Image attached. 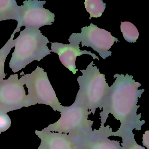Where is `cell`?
Instances as JSON below:
<instances>
[{"mask_svg": "<svg viewBox=\"0 0 149 149\" xmlns=\"http://www.w3.org/2000/svg\"><path fill=\"white\" fill-rule=\"evenodd\" d=\"M116 78L109 91L100 113L101 125H104L109 115L119 121L120 127L114 132V136L122 138L133 130H139L143 125L137 113L138 99L144 89H138L141 84L133 80V76L116 74Z\"/></svg>", "mask_w": 149, "mask_h": 149, "instance_id": "6da1fadb", "label": "cell"}, {"mask_svg": "<svg viewBox=\"0 0 149 149\" xmlns=\"http://www.w3.org/2000/svg\"><path fill=\"white\" fill-rule=\"evenodd\" d=\"M15 49L9 62L14 73L20 71L34 61H40L51 54L47 46L50 43L39 28L26 27L14 40Z\"/></svg>", "mask_w": 149, "mask_h": 149, "instance_id": "7a4b0ae2", "label": "cell"}, {"mask_svg": "<svg viewBox=\"0 0 149 149\" xmlns=\"http://www.w3.org/2000/svg\"><path fill=\"white\" fill-rule=\"evenodd\" d=\"M94 65L92 61L86 70H80L82 75L77 78L80 88L74 101L85 106L93 114L98 109L101 110L110 89L105 75L101 74Z\"/></svg>", "mask_w": 149, "mask_h": 149, "instance_id": "3957f363", "label": "cell"}, {"mask_svg": "<svg viewBox=\"0 0 149 149\" xmlns=\"http://www.w3.org/2000/svg\"><path fill=\"white\" fill-rule=\"evenodd\" d=\"M61 117L55 123L49 124L43 130L51 132L67 134L82 138L93 130L94 122L87 108L76 102L69 106H63Z\"/></svg>", "mask_w": 149, "mask_h": 149, "instance_id": "277c9868", "label": "cell"}, {"mask_svg": "<svg viewBox=\"0 0 149 149\" xmlns=\"http://www.w3.org/2000/svg\"><path fill=\"white\" fill-rule=\"evenodd\" d=\"M22 79L28 90L29 107L43 104L51 107L55 111L61 112L63 106L60 102L50 83L47 74L42 68L37 66L31 74H24Z\"/></svg>", "mask_w": 149, "mask_h": 149, "instance_id": "5b68a950", "label": "cell"}, {"mask_svg": "<svg viewBox=\"0 0 149 149\" xmlns=\"http://www.w3.org/2000/svg\"><path fill=\"white\" fill-rule=\"evenodd\" d=\"M68 40L79 44L81 42L82 47L84 46L91 47L104 60L111 55L112 52L109 49L114 42H119L109 32L99 28L92 23L88 26L81 28L80 33H72Z\"/></svg>", "mask_w": 149, "mask_h": 149, "instance_id": "8992f818", "label": "cell"}, {"mask_svg": "<svg viewBox=\"0 0 149 149\" xmlns=\"http://www.w3.org/2000/svg\"><path fill=\"white\" fill-rule=\"evenodd\" d=\"M46 1L28 0L20 6L17 27L15 30L19 32L22 26L39 28L52 25L54 22L55 14L43 7Z\"/></svg>", "mask_w": 149, "mask_h": 149, "instance_id": "52a82bcc", "label": "cell"}, {"mask_svg": "<svg viewBox=\"0 0 149 149\" xmlns=\"http://www.w3.org/2000/svg\"><path fill=\"white\" fill-rule=\"evenodd\" d=\"M25 84L18 74H12L0 84V105L13 111L29 107Z\"/></svg>", "mask_w": 149, "mask_h": 149, "instance_id": "ba28073f", "label": "cell"}, {"mask_svg": "<svg viewBox=\"0 0 149 149\" xmlns=\"http://www.w3.org/2000/svg\"><path fill=\"white\" fill-rule=\"evenodd\" d=\"M114 132L110 126L101 125L81 139L80 149H123L119 141L110 138Z\"/></svg>", "mask_w": 149, "mask_h": 149, "instance_id": "9c48e42d", "label": "cell"}, {"mask_svg": "<svg viewBox=\"0 0 149 149\" xmlns=\"http://www.w3.org/2000/svg\"><path fill=\"white\" fill-rule=\"evenodd\" d=\"M70 44H64L59 42H51V52L58 54L62 64L65 68L76 74L78 70L76 68V60L77 56L83 54L91 56L94 60L99 61L98 56L91 51L80 50L79 43L74 41L69 40Z\"/></svg>", "mask_w": 149, "mask_h": 149, "instance_id": "30bf717a", "label": "cell"}, {"mask_svg": "<svg viewBox=\"0 0 149 149\" xmlns=\"http://www.w3.org/2000/svg\"><path fill=\"white\" fill-rule=\"evenodd\" d=\"M35 132L40 139L39 146L42 149H80L81 138L51 132L43 129L42 130H36Z\"/></svg>", "mask_w": 149, "mask_h": 149, "instance_id": "8fae6325", "label": "cell"}, {"mask_svg": "<svg viewBox=\"0 0 149 149\" xmlns=\"http://www.w3.org/2000/svg\"><path fill=\"white\" fill-rule=\"evenodd\" d=\"M19 7L15 0H0V22L8 20L17 21Z\"/></svg>", "mask_w": 149, "mask_h": 149, "instance_id": "7c38bea8", "label": "cell"}, {"mask_svg": "<svg viewBox=\"0 0 149 149\" xmlns=\"http://www.w3.org/2000/svg\"><path fill=\"white\" fill-rule=\"evenodd\" d=\"M84 6L90 15L89 19L101 17L106 8V4L102 0H85Z\"/></svg>", "mask_w": 149, "mask_h": 149, "instance_id": "4fadbf2b", "label": "cell"}, {"mask_svg": "<svg viewBox=\"0 0 149 149\" xmlns=\"http://www.w3.org/2000/svg\"><path fill=\"white\" fill-rule=\"evenodd\" d=\"M17 33L14 30L12 34L10 39L6 43L4 47L0 49V79H3L6 78V74L5 72V61L12 49L15 47V40H14L15 34Z\"/></svg>", "mask_w": 149, "mask_h": 149, "instance_id": "5bb4252c", "label": "cell"}, {"mask_svg": "<svg viewBox=\"0 0 149 149\" xmlns=\"http://www.w3.org/2000/svg\"><path fill=\"white\" fill-rule=\"evenodd\" d=\"M120 29L126 41L130 43L136 42L139 36V33L137 28L132 23L129 22H122Z\"/></svg>", "mask_w": 149, "mask_h": 149, "instance_id": "9a60e30c", "label": "cell"}, {"mask_svg": "<svg viewBox=\"0 0 149 149\" xmlns=\"http://www.w3.org/2000/svg\"><path fill=\"white\" fill-rule=\"evenodd\" d=\"M121 138V145L123 149H146L137 143L132 132L127 133Z\"/></svg>", "mask_w": 149, "mask_h": 149, "instance_id": "2e32d148", "label": "cell"}, {"mask_svg": "<svg viewBox=\"0 0 149 149\" xmlns=\"http://www.w3.org/2000/svg\"><path fill=\"white\" fill-rule=\"evenodd\" d=\"M11 124L12 121L8 113L0 114V134L8 130Z\"/></svg>", "mask_w": 149, "mask_h": 149, "instance_id": "e0dca14e", "label": "cell"}, {"mask_svg": "<svg viewBox=\"0 0 149 149\" xmlns=\"http://www.w3.org/2000/svg\"><path fill=\"white\" fill-rule=\"evenodd\" d=\"M143 144L149 149V131H146L143 136Z\"/></svg>", "mask_w": 149, "mask_h": 149, "instance_id": "ac0fdd59", "label": "cell"}, {"mask_svg": "<svg viewBox=\"0 0 149 149\" xmlns=\"http://www.w3.org/2000/svg\"><path fill=\"white\" fill-rule=\"evenodd\" d=\"M13 110L10 108L0 105V114L3 113H8L10 111H13Z\"/></svg>", "mask_w": 149, "mask_h": 149, "instance_id": "d6986e66", "label": "cell"}, {"mask_svg": "<svg viewBox=\"0 0 149 149\" xmlns=\"http://www.w3.org/2000/svg\"><path fill=\"white\" fill-rule=\"evenodd\" d=\"M3 80H4L3 79H1V80L0 79V84H1V82H2V81H3Z\"/></svg>", "mask_w": 149, "mask_h": 149, "instance_id": "ffe728a7", "label": "cell"}, {"mask_svg": "<svg viewBox=\"0 0 149 149\" xmlns=\"http://www.w3.org/2000/svg\"><path fill=\"white\" fill-rule=\"evenodd\" d=\"M37 149H41V148H40V146H39V147H38V148Z\"/></svg>", "mask_w": 149, "mask_h": 149, "instance_id": "44dd1931", "label": "cell"}, {"mask_svg": "<svg viewBox=\"0 0 149 149\" xmlns=\"http://www.w3.org/2000/svg\"><path fill=\"white\" fill-rule=\"evenodd\" d=\"M0 135H1V134H0Z\"/></svg>", "mask_w": 149, "mask_h": 149, "instance_id": "7402d4cb", "label": "cell"}]
</instances>
